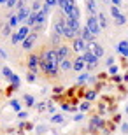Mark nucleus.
<instances>
[{
  "label": "nucleus",
  "mask_w": 128,
  "mask_h": 135,
  "mask_svg": "<svg viewBox=\"0 0 128 135\" xmlns=\"http://www.w3.org/2000/svg\"><path fill=\"white\" fill-rule=\"evenodd\" d=\"M89 107H91V105H89V102L86 100V102H83V104L79 105V110H81V112H86V110H88Z\"/></svg>",
  "instance_id": "7c9ffc66"
},
{
  "label": "nucleus",
  "mask_w": 128,
  "mask_h": 135,
  "mask_svg": "<svg viewBox=\"0 0 128 135\" xmlns=\"http://www.w3.org/2000/svg\"><path fill=\"white\" fill-rule=\"evenodd\" d=\"M30 14H32V9H30V7H23V9H18V18H20V23L26 25V21H28Z\"/></svg>",
  "instance_id": "9b49d317"
},
{
  "label": "nucleus",
  "mask_w": 128,
  "mask_h": 135,
  "mask_svg": "<svg viewBox=\"0 0 128 135\" xmlns=\"http://www.w3.org/2000/svg\"><path fill=\"white\" fill-rule=\"evenodd\" d=\"M18 118H20V119H25V118H28V112L21 110V112H18Z\"/></svg>",
  "instance_id": "58836bf2"
},
{
  "label": "nucleus",
  "mask_w": 128,
  "mask_h": 135,
  "mask_svg": "<svg viewBox=\"0 0 128 135\" xmlns=\"http://www.w3.org/2000/svg\"><path fill=\"white\" fill-rule=\"evenodd\" d=\"M61 90H63V88H60V86H56V88H54V93H61Z\"/></svg>",
  "instance_id": "c03bdc74"
},
{
  "label": "nucleus",
  "mask_w": 128,
  "mask_h": 135,
  "mask_svg": "<svg viewBox=\"0 0 128 135\" xmlns=\"http://www.w3.org/2000/svg\"><path fill=\"white\" fill-rule=\"evenodd\" d=\"M86 26L89 28V32H91L95 37H98V35L102 33V26H100L97 16H88V18H86Z\"/></svg>",
  "instance_id": "f03ea898"
},
{
  "label": "nucleus",
  "mask_w": 128,
  "mask_h": 135,
  "mask_svg": "<svg viewBox=\"0 0 128 135\" xmlns=\"http://www.w3.org/2000/svg\"><path fill=\"white\" fill-rule=\"evenodd\" d=\"M84 69H86V61H84L83 55H81V56H77V58L74 60V69H72V70H75V72H79V74H81Z\"/></svg>",
  "instance_id": "f8f14e48"
},
{
  "label": "nucleus",
  "mask_w": 128,
  "mask_h": 135,
  "mask_svg": "<svg viewBox=\"0 0 128 135\" xmlns=\"http://www.w3.org/2000/svg\"><path fill=\"white\" fill-rule=\"evenodd\" d=\"M109 74H111V75H118V67H116V65L109 67Z\"/></svg>",
  "instance_id": "e433bc0d"
},
{
  "label": "nucleus",
  "mask_w": 128,
  "mask_h": 135,
  "mask_svg": "<svg viewBox=\"0 0 128 135\" xmlns=\"http://www.w3.org/2000/svg\"><path fill=\"white\" fill-rule=\"evenodd\" d=\"M16 5H18V0H7L5 7H7V9H12V7H16Z\"/></svg>",
  "instance_id": "f704fd0d"
},
{
  "label": "nucleus",
  "mask_w": 128,
  "mask_h": 135,
  "mask_svg": "<svg viewBox=\"0 0 128 135\" xmlns=\"http://www.w3.org/2000/svg\"><path fill=\"white\" fill-rule=\"evenodd\" d=\"M26 81H28V83H35V81H37V74L28 72V74H26Z\"/></svg>",
  "instance_id": "2f4dec72"
},
{
  "label": "nucleus",
  "mask_w": 128,
  "mask_h": 135,
  "mask_svg": "<svg viewBox=\"0 0 128 135\" xmlns=\"http://www.w3.org/2000/svg\"><path fill=\"white\" fill-rule=\"evenodd\" d=\"M103 126V119L100 118V116H95V118H91V121H89V130L95 132V128H102Z\"/></svg>",
  "instance_id": "4468645a"
},
{
  "label": "nucleus",
  "mask_w": 128,
  "mask_h": 135,
  "mask_svg": "<svg viewBox=\"0 0 128 135\" xmlns=\"http://www.w3.org/2000/svg\"><path fill=\"white\" fill-rule=\"evenodd\" d=\"M70 47L69 46H65V44H60L58 47H56V55H58V58H60V61H63V60H67L70 56Z\"/></svg>",
  "instance_id": "1a4fd4ad"
},
{
  "label": "nucleus",
  "mask_w": 128,
  "mask_h": 135,
  "mask_svg": "<svg viewBox=\"0 0 128 135\" xmlns=\"http://www.w3.org/2000/svg\"><path fill=\"white\" fill-rule=\"evenodd\" d=\"M125 112H126V114H128V105H126V107H125Z\"/></svg>",
  "instance_id": "49530a36"
},
{
  "label": "nucleus",
  "mask_w": 128,
  "mask_h": 135,
  "mask_svg": "<svg viewBox=\"0 0 128 135\" xmlns=\"http://www.w3.org/2000/svg\"><path fill=\"white\" fill-rule=\"evenodd\" d=\"M35 107H37V110H44V109H48V105H46V102H40V104H35Z\"/></svg>",
  "instance_id": "c9c22d12"
},
{
  "label": "nucleus",
  "mask_w": 128,
  "mask_h": 135,
  "mask_svg": "<svg viewBox=\"0 0 128 135\" xmlns=\"http://www.w3.org/2000/svg\"><path fill=\"white\" fill-rule=\"evenodd\" d=\"M44 5H48L49 9H54L58 7V0H44Z\"/></svg>",
  "instance_id": "c85d7f7f"
},
{
  "label": "nucleus",
  "mask_w": 128,
  "mask_h": 135,
  "mask_svg": "<svg viewBox=\"0 0 128 135\" xmlns=\"http://www.w3.org/2000/svg\"><path fill=\"white\" fill-rule=\"evenodd\" d=\"M51 123H54V125L63 123V116H61V114H53V118H51Z\"/></svg>",
  "instance_id": "a878e982"
},
{
  "label": "nucleus",
  "mask_w": 128,
  "mask_h": 135,
  "mask_svg": "<svg viewBox=\"0 0 128 135\" xmlns=\"http://www.w3.org/2000/svg\"><path fill=\"white\" fill-rule=\"evenodd\" d=\"M48 110H49V112H53V114H54V105H48Z\"/></svg>",
  "instance_id": "79ce46f5"
},
{
  "label": "nucleus",
  "mask_w": 128,
  "mask_h": 135,
  "mask_svg": "<svg viewBox=\"0 0 128 135\" xmlns=\"http://www.w3.org/2000/svg\"><path fill=\"white\" fill-rule=\"evenodd\" d=\"M23 102L26 104V107H34L37 102H35V97L30 95V93H25V97H23Z\"/></svg>",
  "instance_id": "6ab92c4d"
},
{
  "label": "nucleus",
  "mask_w": 128,
  "mask_h": 135,
  "mask_svg": "<svg viewBox=\"0 0 128 135\" xmlns=\"http://www.w3.org/2000/svg\"><path fill=\"white\" fill-rule=\"evenodd\" d=\"M83 58H84V61H86V69H88V70L95 69V67L98 65V58H97V56H95L89 49L83 53Z\"/></svg>",
  "instance_id": "20e7f679"
},
{
  "label": "nucleus",
  "mask_w": 128,
  "mask_h": 135,
  "mask_svg": "<svg viewBox=\"0 0 128 135\" xmlns=\"http://www.w3.org/2000/svg\"><path fill=\"white\" fill-rule=\"evenodd\" d=\"M86 9H88L89 16H97L98 11H97V0H86Z\"/></svg>",
  "instance_id": "2eb2a0df"
},
{
  "label": "nucleus",
  "mask_w": 128,
  "mask_h": 135,
  "mask_svg": "<svg viewBox=\"0 0 128 135\" xmlns=\"http://www.w3.org/2000/svg\"><path fill=\"white\" fill-rule=\"evenodd\" d=\"M7 25H9L11 28H16V26L20 25V18H18V14H11L9 18H7Z\"/></svg>",
  "instance_id": "a211bd4d"
},
{
  "label": "nucleus",
  "mask_w": 128,
  "mask_h": 135,
  "mask_svg": "<svg viewBox=\"0 0 128 135\" xmlns=\"http://www.w3.org/2000/svg\"><path fill=\"white\" fill-rule=\"evenodd\" d=\"M114 23H116V25H118V26L125 25V23H126V16H125V14H119L118 18H116V20H114Z\"/></svg>",
  "instance_id": "bb28decb"
},
{
  "label": "nucleus",
  "mask_w": 128,
  "mask_h": 135,
  "mask_svg": "<svg viewBox=\"0 0 128 135\" xmlns=\"http://www.w3.org/2000/svg\"><path fill=\"white\" fill-rule=\"evenodd\" d=\"M105 65H107V67H112L114 65V58H112V56H109L107 60H105Z\"/></svg>",
  "instance_id": "4c0bfd02"
},
{
  "label": "nucleus",
  "mask_w": 128,
  "mask_h": 135,
  "mask_svg": "<svg viewBox=\"0 0 128 135\" xmlns=\"http://www.w3.org/2000/svg\"><path fill=\"white\" fill-rule=\"evenodd\" d=\"M0 58H2V60H5V58H7V53H5L2 47H0Z\"/></svg>",
  "instance_id": "a19ab883"
},
{
  "label": "nucleus",
  "mask_w": 128,
  "mask_h": 135,
  "mask_svg": "<svg viewBox=\"0 0 128 135\" xmlns=\"http://www.w3.org/2000/svg\"><path fill=\"white\" fill-rule=\"evenodd\" d=\"M39 61H40V56L39 55H30L28 58H26V67H28V72H34V74H37L39 72Z\"/></svg>",
  "instance_id": "7ed1b4c3"
},
{
  "label": "nucleus",
  "mask_w": 128,
  "mask_h": 135,
  "mask_svg": "<svg viewBox=\"0 0 128 135\" xmlns=\"http://www.w3.org/2000/svg\"><path fill=\"white\" fill-rule=\"evenodd\" d=\"M95 97H97V90H91V91H88V93H86V98H88V102L93 100Z\"/></svg>",
  "instance_id": "473e14b6"
},
{
  "label": "nucleus",
  "mask_w": 128,
  "mask_h": 135,
  "mask_svg": "<svg viewBox=\"0 0 128 135\" xmlns=\"http://www.w3.org/2000/svg\"><path fill=\"white\" fill-rule=\"evenodd\" d=\"M26 26H30V28L37 26V12H32V14H30L28 21H26Z\"/></svg>",
  "instance_id": "412c9836"
},
{
  "label": "nucleus",
  "mask_w": 128,
  "mask_h": 135,
  "mask_svg": "<svg viewBox=\"0 0 128 135\" xmlns=\"http://www.w3.org/2000/svg\"><path fill=\"white\" fill-rule=\"evenodd\" d=\"M77 37H81L83 40H86L88 44H91V42H95V35L91 33V32H89V28H88L86 25H84L83 28H81V32H79V35H77Z\"/></svg>",
  "instance_id": "9d476101"
},
{
  "label": "nucleus",
  "mask_w": 128,
  "mask_h": 135,
  "mask_svg": "<svg viewBox=\"0 0 128 135\" xmlns=\"http://www.w3.org/2000/svg\"><path fill=\"white\" fill-rule=\"evenodd\" d=\"M7 4V0H0V5H5Z\"/></svg>",
  "instance_id": "a18cd8bd"
},
{
  "label": "nucleus",
  "mask_w": 128,
  "mask_h": 135,
  "mask_svg": "<svg viewBox=\"0 0 128 135\" xmlns=\"http://www.w3.org/2000/svg\"><path fill=\"white\" fill-rule=\"evenodd\" d=\"M30 9H32V12H39V11L42 9V5H40V2H39V0H35V2H34V5H32Z\"/></svg>",
  "instance_id": "c756f323"
},
{
  "label": "nucleus",
  "mask_w": 128,
  "mask_h": 135,
  "mask_svg": "<svg viewBox=\"0 0 128 135\" xmlns=\"http://www.w3.org/2000/svg\"><path fill=\"white\" fill-rule=\"evenodd\" d=\"M109 9H111V18H112V20H116L119 14H123V12L119 11V7H116V5H109Z\"/></svg>",
  "instance_id": "4be33fe9"
},
{
  "label": "nucleus",
  "mask_w": 128,
  "mask_h": 135,
  "mask_svg": "<svg viewBox=\"0 0 128 135\" xmlns=\"http://www.w3.org/2000/svg\"><path fill=\"white\" fill-rule=\"evenodd\" d=\"M72 51H74V53H79V55H83L84 51H88V42L83 40L81 37H75V39L72 40Z\"/></svg>",
  "instance_id": "39448f33"
},
{
  "label": "nucleus",
  "mask_w": 128,
  "mask_h": 135,
  "mask_svg": "<svg viewBox=\"0 0 128 135\" xmlns=\"http://www.w3.org/2000/svg\"><path fill=\"white\" fill-rule=\"evenodd\" d=\"M97 18H98V23H100V26H102V30H103V28H107V25H109L107 14H105V12H102V11H98Z\"/></svg>",
  "instance_id": "f3484780"
},
{
  "label": "nucleus",
  "mask_w": 128,
  "mask_h": 135,
  "mask_svg": "<svg viewBox=\"0 0 128 135\" xmlns=\"http://www.w3.org/2000/svg\"><path fill=\"white\" fill-rule=\"evenodd\" d=\"M60 40H61V35H58V33H51V42H53V44H56V47H58L60 46Z\"/></svg>",
  "instance_id": "cd10ccee"
},
{
  "label": "nucleus",
  "mask_w": 128,
  "mask_h": 135,
  "mask_svg": "<svg viewBox=\"0 0 128 135\" xmlns=\"http://www.w3.org/2000/svg\"><path fill=\"white\" fill-rule=\"evenodd\" d=\"M32 33V28L26 25L20 26L16 32H12V35H11V40H12V44H20V42H23V40L28 37V35Z\"/></svg>",
  "instance_id": "f257e3e1"
},
{
  "label": "nucleus",
  "mask_w": 128,
  "mask_h": 135,
  "mask_svg": "<svg viewBox=\"0 0 128 135\" xmlns=\"http://www.w3.org/2000/svg\"><path fill=\"white\" fill-rule=\"evenodd\" d=\"M37 37H39V35H37V32H32V33H30L28 37L23 40V42H21L23 49H25V51H30V49H32V47H34V44L37 42Z\"/></svg>",
  "instance_id": "0eeeda50"
},
{
  "label": "nucleus",
  "mask_w": 128,
  "mask_h": 135,
  "mask_svg": "<svg viewBox=\"0 0 128 135\" xmlns=\"http://www.w3.org/2000/svg\"><path fill=\"white\" fill-rule=\"evenodd\" d=\"M118 53L121 56H125V58H128V40H119L118 42Z\"/></svg>",
  "instance_id": "ddd939ff"
},
{
  "label": "nucleus",
  "mask_w": 128,
  "mask_h": 135,
  "mask_svg": "<svg viewBox=\"0 0 128 135\" xmlns=\"http://www.w3.org/2000/svg\"><path fill=\"white\" fill-rule=\"evenodd\" d=\"M86 81H89V74L88 72H81V74L77 75V83L79 84H84Z\"/></svg>",
  "instance_id": "5701e85b"
},
{
  "label": "nucleus",
  "mask_w": 128,
  "mask_h": 135,
  "mask_svg": "<svg viewBox=\"0 0 128 135\" xmlns=\"http://www.w3.org/2000/svg\"><path fill=\"white\" fill-rule=\"evenodd\" d=\"M121 132H123V133H128V123H126V121L121 125Z\"/></svg>",
  "instance_id": "ea45409f"
},
{
  "label": "nucleus",
  "mask_w": 128,
  "mask_h": 135,
  "mask_svg": "<svg viewBox=\"0 0 128 135\" xmlns=\"http://www.w3.org/2000/svg\"><path fill=\"white\" fill-rule=\"evenodd\" d=\"M11 107H12V110H16V112H21V102L20 100H11Z\"/></svg>",
  "instance_id": "393cba45"
},
{
  "label": "nucleus",
  "mask_w": 128,
  "mask_h": 135,
  "mask_svg": "<svg viewBox=\"0 0 128 135\" xmlns=\"http://www.w3.org/2000/svg\"><path fill=\"white\" fill-rule=\"evenodd\" d=\"M40 58L46 60L48 63H56V65H60V58H58V55H56V47H54V49H46L44 53L40 55Z\"/></svg>",
  "instance_id": "423d86ee"
},
{
  "label": "nucleus",
  "mask_w": 128,
  "mask_h": 135,
  "mask_svg": "<svg viewBox=\"0 0 128 135\" xmlns=\"http://www.w3.org/2000/svg\"><path fill=\"white\" fill-rule=\"evenodd\" d=\"M11 30H12V28H11L9 25H5L4 28H2V35H5V37H9V35H11Z\"/></svg>",
  "instance_id": "72a5a7b5"
},
{
  "label": "nucleus",
  "mask_w": 128,
  "mask_h": 135,
  "mask_svg": "<svg viewBox=\"0 0 128 135\" xmlns=\"http://www.w3.org/2000/svg\"><path fill=\"white\" fill-rule=\"evenodd\" d=\"M88 49L93 53L97 58H103V55H105V49H103V46H100V44H97V42H91V44H88Z\"/></svg>",
  "instance_id": "6e6552de"
},
{
  "label": "nucleus",
  "mask_w": 128,
  "mask_h": 135,
  "mask_svg": "<svg viewBox=\"0 0 128 135\" xmlns=\"http://www.w3.org/2000/svg\"><path fill=\"white\" fill-rule=\"evenodd\" d=\"M12 74H14V72H12V70L9 69V67H2V75H4L5 79L9 81L11 77H12Z\"/></svg>",
  "instance_id": "b1692460"
},
{
  "label": "nucleus",
  "mask_w": 128,
  "mask_h": 135,
  "mask_svg": "<svg viewBox=\"0 0 128 135\" xmlns=\"http://www.w3.org/2000/svg\"><path fill=\"white\" fill-rule=\"evenodd\" d=\"M81 119H83V114H77V116L74 118V121H81Z\"/></svg>",
  "instance_id": "37998d69"
},
{
  "label": "nucleus",
  "mask_w": 128,
  "mask_h": 135,
  "mask_svg": "<svg viewBox=\"0 0 128 135\" xmlns=\"http://www.w3.org/2000/svg\"><path fill=\"white\" fill-rule=\"evenodd\" d=\"M9 83H11V90H18L20 88V75H16V74H12V77L9 79Z\"/></svg>",
  "instance_id": "aec40b11"
},
{
  "label": "nucleus",
  "mask_w": 128,
  "mask_h": 135,
  "mask_svg": "<svg viewBox=\"0 0 128 135\" xmlns=\"http://www.w3.org/2000/svg\"><path fill=\"white\" fill-rule=\"evenodd\" d=\"M72 69H74V61L70 60V58L60 61V70H61V72H69V70H72Z\"/></svg>",
  "instance_id": "dca6fc26"
}]
</instances>
